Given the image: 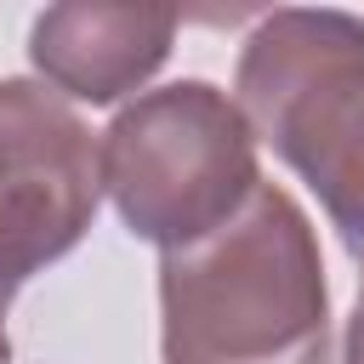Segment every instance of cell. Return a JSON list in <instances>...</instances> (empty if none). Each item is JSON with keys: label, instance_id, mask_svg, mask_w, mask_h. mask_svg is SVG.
Here are the masks:
<instances>
[{"label": "cell", "instance_id": "cell-4", "mask_svg": "<svg viewBox=\"0 0 364 364\" xmlns=\"http://www.w3.org/2000/svg\"><path fill=\"white\" fill-rule=\"evenodd\" d=\"M97 131L40 80H0V296L63 262L97 222Z\"/></svg>", "mask_w": 364, "mask_h": 364}, {"label": "cell", "instance_id": "cell-6", "mask_svg": "<svg viewBox=\"0 0 364 364\" xmlns=\"http://www.w3.org/2000/svg\"><path fill=\"white\" fill-rule=\"evenodd\" d=\"M341 364H364V296L347 318V341H341Z\"/></svg>", "mask_w": 364, "mask_h": 364}, {"label": "cell", "instance_id": "cell-3", "mask_svg": "<svg viewBox=\"0 0 364 364\" xmlns=\"http://www.w3.org/2000/svg\"><path fill=\"white\" fill-rule=\"evenodd\" d=\"M97 171L125 233L159 250L205 239L262 182L256 131L210 80H171L125 102L97 131Z\"/></svg>", "mask_w": 364, "mask_h": 364}, {"label": "cell", "instance_id": "cell-1", "mask_svg": "<svg viewBox=\"0 0 364 364\" xmlns=\"http://www.w3.org/2000/svg\"><path fill=\"white\" fill-rule=\"evenodd\" d=\"M165 364H330V284L290 188L256 193L205 239L159 256Z\"/></svg>", "mask_w": 364, "mask_h": 364}, {"label": "cell", "instance_id": "cell-5", "mask_svg": "<svg viewBox=\"0 0 364 364\" xmlns=\"http://www.w3.org/2000/svg\"><path fill=\"white\" fill-rule=\"evenodd\" d=\"M176 40V11L165 6H102V0H63L46 6L28 28V63L40 85L74 102H119L142 97Z\"/></svg>", "mask_w": 364, "mask_h": 364}, {"label": "cell", "instance_id": "cell-2", "mask_svg": "<svg viewBox=\"0 0 364 364\" xmlns=\"http://www.w3.org/2000/svg\"><path fill=\"white\" fill-rule=\"evenodd\" d=\"M239 114L318 193L364 273V17L330 6L267 11L233 68Z\"/></svg>", "mask_w": 364, "mask_h": 364}, {"label": "cell", "instance_id": "cell-7", "mask_svg": "<svg viewBox=\"0 0 364 364\" xmlns=\"http://www.w3.org/2000/svg\"><path fill=\"white\" fill-rule=\"evenodd\" d=\"M6 307H11V296H0V364H11V336H6Z\"/></svg>", "mask_w": 364, "mask_h": 364}]
</instances>
